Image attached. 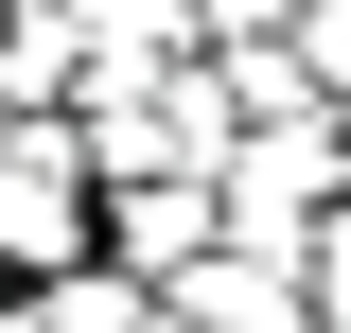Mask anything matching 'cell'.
Masks as SVG:
<instances>
[{
	"label": "cell",
	"mask_w": 351,
	"mask_h": 333,
	"mask_svg": "<svg viewBox=\"0 0 351 333\" xmlns=\"http://www.w3.org/2000/svg\"><path fill=\"white\" fill-rule=\"evenodd\" d=\"M0 263L18 281H71L88 263V158H71V123H0Z\"/></svg>",
	"instance_id": "1"
},
{
	"label": "cell",
	"mask_w": 351,
	"mask_h": 333,
	"mask_svg": "<svg viewBox=\"0 0 351 333\" xmlns=\"http://www.w3.org/2000/svg\"><path fill=\"white\" fill-rule=\"evenodd\" d=\"M176 333H316V298H299V263H246V246H211L193 281L158 298Z\"/></svg>",
	"instance_id": "2"
},
{
	"label": "cell",
	"mask_w": 351,
	"mask_h": 333,
	"mask_svg": "<svg viewBox=\"0 0 351 333\" xmlns=\"http://www.w3.org/2000/svg\"><path fill=\"white\" fill-rule=\"evenodd\" d=\"M0 123H18V88H0Z\"/></svg>",
	"instance_id": "3"
}]
</instances>
